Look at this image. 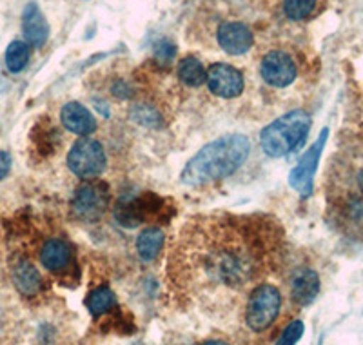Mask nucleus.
<instances>
[{"instance_id":"5","label":"nucleus","mask_w":363,"mask_h":345,"mask_svg":"<svg viewBox=\"0 0 363 345\" xmlns=\"http://www.w3.org/2000/svg\"><path fill=\"white\" fill-rule=\"evenodd\" d=\"M67 165L77 177L84 180H93L106 169V153L100 142L82 136L71 148L67 155Z\"/></svg>"},{"instance_id":"23","label":"nucleus","mask_w":363,"mask_h":345,"mask_svg":"<svg viewBox=\"0 0 363 345\" xmlns=\"http://www.w3.org/2000/svg\"><path fill=\"white\" fill-rule=\"evenodd\" d=\"M301 334H303V324H301L300 320L291 322V324L285 327L284 333H281L277 345H296L298 340L301 338Z\"/></svg>"},{"instance_id":"15","label":"nucleus","mask_w":363,"mask_h":345,"mask_svg":"<svg viewBox=\"0 0 363 345\" xmlns=\"http://www.w3.org/2000/svg\"><path fill=\"white\" fill-rule=\"evenodd\" d=\"M320 291V278L313 269H301L293 278V300L298 305H309Z\"/></svg>"},{"instance_id":"7","label":"nucleus","mask_w":363,"mask_h":345,"mask_svg":"<svg viewBox=\"0 0 363 345\" xmlns=\"http://www.w3.org/2000/svg\"><path fill=\"white\" fill-rule=\"evenodd\" d=\"M329 138V129H323L318 136V140L303 153L296 168L291 171L289 175V184L294 191L301 195V197H309L313 193V184H314V172H316L318 164H320V156H322L325 142Z\"/></svg>"},{"instance_id":"13","label":"nucleus","mask_w":363,"mask_h":345,"mask_svg":"<svg viewBox=\"0 0 363 345\" xmlns=\"http://www.w3.org/2000/svg\"><path fill=\"white\" fill-rule=\"evenodd\" d=\"M64 128L79 136H89L96 131V119L86 106L79 102H69L62 107L60 113Z\"/></svg>"},{"instance_id":"16","label":"nucleus","mask_w":363,"mask_h":345,"mask_svg":"<svg viewBox=\"0 0 363 345\" xmlns=\"http://www.w3.org/2000/svg\"><path fill=\"white\" fill-rule=\"evenodd\" d=\"M13 282L17 285L18 291L26 296L37 295L42 289V278L40 273L37 271L33 263H29L28 260H22L18 262L15 268H13Z\"/></svg>"},{"instance_id":"17","label":"nucleus","mask_w":363,"mask_h":345,"mask_svg":"<svg viewBox=\"0 0 363 345\" xmlns=\"http://www.w3.org/2000/svg\"><path fill=\"white\" fill-rule=\"evenodd\" d=\"M164 242H165L164 231L158 229V227H147L145 231H142L138 240H136V251H138V256H140L144 262H153V260L160 255Z\"/></svg>"},{"instance_id":"26","label":"nucleus","mask_w":363,"mask_h":345,"mask_svg":"<svg viewBox=\"0 0 363 345\" xmlns=\"http://www.w3.org/2000/svg\"><path fill=\"white\" fill-rule=\"evenodd\" d=\"M203 345H229V344H225V341H222V340H209V341H206Z\"/></svg>"},{"instance_id":"14","label":"nucleus","mask_w":363,"mask_h":345,"mask_svg":"<svg viewBox=\"0 0 363 345\" xmlns=\"http://www.w3.org/2000/svg\"><path fill=\"white\" fill-rule=\"evenodd\" d=\"M71 247L64 240H48L40 249V262L48 271L62 273L71 263Z\"/></svg>"},{"instance_id":"4","label":"nucleus","mask_w":363,"mask_h":345,"mask_svg":"<svg viewBox=\"0 0 363 345\" xmlns=\"http://www.w3.org/2000/svg\"><path fill=\"white\" fill-rule=\"evenodd\" d=\"M280 307L281 296L278 289L272 285H260L251 292V298L247 302V311H245L247 325L256 333H262L277 320Z\"/></svg>"},{"instance_id":"6","label":"nucleus","mask_w":363,"mask_h":345,"mask_svg":"<svg viewBox=\"0 0 363 345\" xmlns=\"http://www.w3.org/2000/svg\"><path fill=\"white\" fill-rule=\"evenodd\" d=\"M74 217L84 222H95L109 207V191L99 182H87L80 185L73 197Z\"/></svg>"},{"instance_id":"21","label":"nucleus","mask_w":363,"mask_h":345,"mask_svg":"<svg viewBox=\"0 0 363 345\" xmlns=\"http://www.w3.org/2000/svg\"><path fill=\"white\" fill-rule=\"evenodd\" d=\"M316 0H284V13L291 21H303L314 11Z\"/></svg>"},{"instance_id":"19","label":"nucleus","mask_w":363,"mask_h":345,"mask_svg":"<svg viewBox=\"0 0 363 345\" xmlns=\"http://www.w3.org/2000/svg\"><path fill=\"white\" fill-rule=\"evenodd\" d=\"M115 295H113L111 289L108 288H99L95 289V291H91V295L87 296L86 300L87 309H89V312L95 318L102 317V314L111 311V309L115 307Z\"/></svg>"},{"instance_id":"27","label":"nucleus","mask_w":363,"mask_h":345,"mask_svg":"<svg viewBox=\"0 0 363 345\" xmlns=\"http://www.w3.org/2000/svg\"><path fill=\"white\" fill-rule=\"evenodd\" d=\"M358 185H359V191L363 193V171H359L358 175Z\"/></svg>"},{"instance_id":"12","label":"nucleus","mask_w":363,"mask_h":345,"mask_svg":"<svg viewBox=\"0 0 363 345\" xmlns=\"http://www.w3.org/2000/svg\"><path fill=\"white\" fill-rule=\"evenodd\" d=\"M22 31L28 44L42 48L50 38V24L37 2H29L22 11Z\"/></svg>"},{"instance_id":"22","label":"nucleus","mask_w":363,"mask_h":345,"mask_svg":"<svg viewBox=\"0 0 363 345\" xmlns=\"http://www.w3.org/2000/svg\"><path fill=\"white\" fill-rule=\"evenodd\" d=\"M131 115L136 122L142 124V126H147V128H155V126H158V122H160V116H158L157 111H155L151 106H147V104H136V106L133 107Z\"/></svg>"},{"instance_id":"11","label":"nucleus","mask_w":363,"mask_h":345,"mask_svg":"<svg viewBox=\"0 0 363 345\" xmlns=\"http://www.w3.org/2000/svg\"><path fill=\"white\" fill-rule=\"evenodd\" d=\"M158 207H160V202H157L155 198L147 200L145 197L135 198V200H128L118 204L115 214L116 220H118L122 226H138V224L145 222L149 218H153V214L158 213Z\"/></svg>"},{"instance_id":"3","label":"nucleus","mask_w":363,"mask_h":345,"mask_svg":"<svg viewBox=\"0 0 363 345\" xmlns=\"http://www.w3.org/2000/svg\"><path fill=\"white\" fill-rule=\"evenodd\" d=\"M311 129V116L306 111H291L269 124L260 135V146L267 156H284L303 144Z\"/></svg>"},{"instance_id":"25","label":"nucleus","mask_w":363,"mask_h":345,"mask_svg":"<svg viewBox=\"0 0 363 345\" xmlns=\"http://www.w3.org/2000/svg\"><path fill=\"white\" fill-rule=\"evenodd\" d=\"M9 168H11V156L8 153L0 151V180L8 175Z\"/></svg>"},{"instance_id":"18","label":"nucleus","mask_w":363,"mask_h":345,"mask_svg":"<svg viewBox=\"0 0 363 345\" xmlns=\"http://www.w3.org/2000/svg\"><path fill=\"white\" fill-rule=\"evenodd\" d=\"M178 78L189 87H200L207 82V70L194 57H186L178 64Z\"/></svg>"},{"instance_id":"10","label":"nucleus","mask_w":363,"mask_h":345,"mask_svg":"<svg viewBox=\"0 0 363 345\" xmlns=\"http://www.w3.org/2000/svg\"><path fill=\"white\" fill-rule=\"evenodd\" d=\"M252 31L242 22H227L218 29V44L227 55H244L252 48Z\"/></svg>"},{"instance_id":"24","label":"nucleus","mask_w":363,"mask_h":345,"mask_svg":"<svg viewBox=\"0 0 363 345\" xmlns=\"http://www.w3.org/2000/svg\"><path fill=\"white\" fill-rule=\"evenodd\" d=\"M174 55H177V45H174L171 40H160L157 42V45H155V58L160 62L162 66L171 64Z\"/></svg>"},{"instance_id":"8","label":"nucleus","mask_w":363,"mask_h":345,"mask_svg":"<svg viewBox=\"0 0 363 345\" xmlns=\"http://www.w3.org/2000/svg\"><path fill=\"white\" fill-rule=\"evenodd\" d=\"M207 86L211 93L222 99H236L244 91V75L229 64H213L207 70Z\"/></svg>"},{"instance_id":"9","label":"nucleus","mask_w":363,"mask_h":345,"mask_svg":"<svg viewBox=\"0 0 363 345\" xmlns=\"http://www.w3.org/2000/svg\"><path fill=\"white\" fill-rule=\"evenodd\" d=\"M260 73L269 86L285 87L294 82L298 70L289 55L284 51H271L262 60Z\"/></svg>"},{"instance_id":"2","label":"nucleus","mask_w":363,"mask_h":345,"mask_svg":"<svg viewBox=\"0 0 363 345\" xmlns=\"http://www.w3.org/2000/svg\"><path fill=\"white\" fill-rule=\"evenodd\" d=\"M251 144L238 133L220 136L200 149L182 171V182L189 185H203L231 177L247 160Z\"/></svg>"},{"instance_id":"20","label":"nucleus","mask_w":363,"mask_h":345,"mask_svg":"<svg viewBox=\"0 0 363 345\" xmlns=\"http://www.w3.org/2000/svg\"><path fill=\"white\" fill-rule=\"evenodd\" d=\"M29 55H31V50H29L28 42L13 40L8 45V50H6V67H8V71L21 73L28 66Z\"/></svg>"},{"instance_id":"1","label":"nucleus","mask_w":363,"mask_h":345,"mask_svg":"<svg viewBox=\"0 0 363 345\" xmlns=\"http://www.w3.org/2000/svg\"><path fill=\"white\" fill-rule=\"evenodd\" d=\"M281 229L262 214H209L182 227L174 251L178 269L199 273L223 288H242L277 258Z\"/></svg>"}]
</instances>
